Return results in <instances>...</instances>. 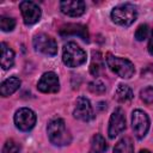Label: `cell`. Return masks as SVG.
Here are the masks:
<instances>
[{
  "instance_id": "1",
  "label": "cell",
  "mask_w": 153,
  "mask_h": 153,
  "mask_svg": "<svg viewBox=\"0 0 153 153\" xmlns=\"http://www.w3.org/2000/svg\"><path fill=\"white\" fill-rule=\"evenodd\" d=\"M47 133L50 142L55 146H67L72 141V135L62 118H54L48 123Z\"/></svg>"
},
{
  "instance_id": "2",
  "label": "cell",
  "mask_w": 153,
  "mask_h": 153,
  "mask_svg": "<svg viewBox=\"0 0 153 153\" xmlns=\"http://www.w3.org/2000/svg\"><path fill=\"white\" fill-rule=\"evenodd\" d=\"M106 65L115 74L122 79H129L135 73V68L131 61L124 57L115 56L110 53L106 54Z\"/></svg>"
},
{
  "instance_id": "3",
  "label": "cell",
  "mask_w": 153,
  "mask_h": 153,
  "mask_svg": "<svg viewBox=\"0 0 153 153\" xmlns=\"http://www.w3.org/2000/svg\"><path fill=\"white\" fill-rule=\"evenodd\" d=\"M137 17L136 7L131 4H122L116 6L111 11V19L115 24L121 26H129L131 25Z\"/></svg>"
},
{
  "instance_id": "4",
  "label": "cell",
  "mask_w": 153,
  "mask_h": 153,
  "mask_svg": "<svg viewBox=\"0 0 153 153\" xmlns=\"http://www.w3.org/2000/svg\"><path fill=\"white\" fill-rule=\"evenodd\" d=\"M62 61L67 67H79L86 62V53L74 42H68L63 47Z\"/></svg>"
},
{
  "instance_id": "5",
  "label": "cell",
  "mask_w": 153,
  "mask_h": 153,
  "mask_svg": "<svg viewBox=\"0 0 153 153\" xmlns=\"http://www.w3.org/2000/svg\"><path fill=\"white\" fill-rule=\"evenodd\" d=\"M32 44H33V48H35L36 51H39L44 55L55 56L57 54V43H56V41L53 37H50L45 33L36 35L33 37Z\"/></svg>"
},
{
  "instance_id": "6",
  "label": "cell",
  "mask_w": 153,
  "mask_h": 153,
  "mask_svg": "<svg viewBox=\"0 0 153 153\" xmlns=\"http://www.w3.org/2000/svg\"><path fill=\"white\" fill-rule=\"evenodd\" d=\"M14 124L22 131L31 130L36 124V114L29 108H20L14 114Z\"/></svg>"
},
{
  "instance_id": "7",
  "label": "cell",
  "mask_w": 153,
  "mask_h": 153,
  "mask_svg": "<svg viewBox=\"0 0 153 153\" xmlns=\"http://www.w3.org/2000/svg\"><path fill=\"white\" fill-rule=\"evenodd\" d=\"M131 127L137 139H143L149 129V118L147 114L140 109H136L131 114Z\"/></svg>"
},
{
  "instance_id": "8",
  "label": "cell",
  "mask_w": 153,
  "mask_h": 153,
  "mask_svg": "<svg viewBox=\"0 0 153 153\" xmlns=\"http://www.w3.org/2000/svg\"><path fill=\"white\" fill-rule=\"evenodd\" d=\"M19 8L23 16V20L26 25H33L39 20L42 12L38 5L35 4L33 1L24 0L19 4Z\"/></svg>"
},
{
  "instance_id": "9",
  "label": "cell",
  "mask_w": 153,
  "mask_h": 153,
  "mask_svg": "<svg viewBox=\"0 0 153 153\" xmlns=\"http://www.w3.org/2000/svg\"><path fill=\"white\" fill-rule=\"evenodd\" d=\"M126 129V116L124 111L121 108H116L114 112L110 116L109 121V128H108V134L110 139L116 137L118 134H121Z\"/></svg>"
},
{
  "instance_id": "10",
  "label": "cell",
  "mask_w": 153,
  "mask_h": 153,
  "mask_svg": "<svg viewBox=\"0 0 153 153\" xmlns=\"http://www.w3.org/2000/svg\"><path fill=\"white\" fill-rule=\"evenodd\" d=\"M73 115H74L75 118H78L80 121H84V122H88V121L94 118L93 108H92L90 100L86 97H79L76 99Z\"/></svg>"
},
{
  "instance_id": "11",
  "label": "cell",
  "mask_w": 153,
  "mask_h": 153,
  "mask_svg": "<svg viewBox=\"0 0 153 153\" xmlns=\"http://www.w3.org/2000/svg\"><path fill=\"white\" fill-rule=\"evenodd\" d=\"M37 87L43 93H56L60 90V81L54 72H45L38 80Z\"/></svg>"
},
{
  "instance_id": "12",
  "label": "cell",
  "mask_w": 153,
  "mask_h": 153,
  "mask_svg": "<svg viewBox=\"0 0 153 153\" xmlns=\"http://www.w3.org/2000/svg\"><path fill=\"white\" fill-rule=\"evenodd\" d=\"M60 10L69 17H80L86 10V5L81 0H66L60 2Z\"/></svg>"
},
{
  "instance_id": "13",
  "label": "cell",
  "mask_w": 153,
  "mask_h": 153,
  "mask_svg": "<svg viewBox=\"0 0 153 153\" xmlns=\"http://www.w3.org/2000/svg\"><path fill=\"white\" fill-rule=\"evenodd\" d=\"M60 35L61 36H78L84 41H88V32L87 27L81 24H67L63 25L60 29Z\"/></svg>"
},
{
  "instance_id": "14",
  "label": "cell",
  "mask_w": 153,
  "mask_h": 153,
  "mask_svg": "<svg viewBox=\"0 0 153 153\" xmlns=\"http://www.w3.org/2000/svg\"><path fill=\"white\" fill-rule=\"evenodd\" d=\"M20 79L17 76H10L8 79H6L1 86H0V94L2 97H8L11 94H13L19 87H20Z\"/></svg>"
},
{
  "instance_id": "15",
  "label": "cell",
  "mask_w": 153,
  "mask_h": 153,
  "mask_svg": "<svg viewBox=\"0 0 153 153\" xmlns=\"http://www.w3.org/2000/svg\"><path fill=\"white\" fill-rule=\"evenodd\" d=\"M0 65L4 69H10L14 65V51L5 42L1 43V60Z\"/></svg>"
},
{
  "instance_id": "16",
  "label": "cell",
  "mask_w": 153,
  "mask_h": 153,
  "mask_svg": "<svg viewBox=\"0 0 153 153\" xmlns=\"http://www.w3.org/2000/svg\"><path fill=\"white\" fill-rule=\"evenodd\" d=\"M134 97V93H133V90L128 86V85H118L116 92H115V98L120 102V103H127L129 100H131Z\"/></svg>"
},
{
  "instance_id": "17",
  "label": "cell",
  "mask_w": 153,
  "mask_h": 153,
  "mask_svg": "<svg viewBox=\"0 0 153 153\" xmlns=\"http://www.w3.org/2000/svg\"><path fill=\"white\" fill-rule=\"evenodd\" d=\"M108 146L105 142V139L100 135V134H96L93 135L92 140H91V148L88 153H105Z\"/></svg>"
},
{
  "instance_id": "18",
  "label": "cell",
  "mask_w": 153,
  "mask_h": 153,
  "mask_svg": "<svg viewBox=\"0 0 153 153\" xmlns=\"http://www.w3.org/2000/svg\"><path fill=\"white\" fill-rule=\"evenodd\" d=\"M114 153H134V146L133 142L129 137H123L121 139L115 148H114Z\"/></svg>"
},
{
  "instance_id": "19",
  "label": "cell",
  "mask_w": 153,
  "mask_h": 153,
  "mask_svg": "<svg viewBox=\"0 0 153 153\" xmlns=\"http://www.w3.org/2000/svg\"><path fill=\"white\" fill-rule=\"evenodd\" d=\"M103 67V59H102V54L100 53H96L93 51V59H92V63H91V67H90V72L92 75L94 76H98L99 75V72Z\"/></svg>"
},
{
  "instance_id": "20",
  "label": "cell",
  "mask_w": 153,
  "mask_h": 153,
  "mask_svg": "<svg viewBox=\"0 0 153 153\" xmlns=\"http://www.w3.org/2000/svg\"><path fill=\"white\" fill-rule=\"evenodd\" d=\"M16 26V20L11 17H6V16H1L0 17V27L2 31L8 32L12 31Z\"/></svg>"
},
{
  "instance_id": "21",
  "label": "cell",
  "mask_w": 153,
  "mask_h": 153,
  "mask_svg": "<svg viewBox=\"0 0 153 153\" xmlns=\"http://www.w3.org/2000/svg\"><path fill=\"white\" fill-rule=\"evenodd\" d=\"M20 151V147L19 145L12 140V139H8L5 143H4V147H2V153H19Z\"/></svg>"
},
{
  "instance_id": "22",
  "label": "cell",
  "mask_w": 153,
  "mask_h": 153,
  "mask_svg": "<svg viewBox=\"0 0 153 153\" xmlns=\"http://www.w3.org/2000/svg\"><path fill=\"white\" fill-rule=\"evenodd\" d=\"M140 97L146 104H153V86H147L140 92Z\"/></svg>"
},
{
  "instance_id": "23",
  "label": "cell",
  "mask_w": 153,
  "mask_h": 153,
  "mask_svg": "<svg viewBox=\"0 0 153 153\" xmlns=\"http://www.w3.org/2000/svg\"><path fill=\"white\" fill-rule=\"evenodd\" d=\"M148 35H149V27H148L147 24H141V25L136 29V31H135V38H136L137 41H143V39H146V38L148 37Z\"/></svg>"
},
{
  "instance_id": "24",
  "label": "cell",
  "mask_w": 153,
  "mask_h": 153,
  "mask_svg": "<svg viewBox=\"0 0 153 153\" xmlns=\"http://www.w3.org/2000/svg\"><path fill=\"white\" fill-rule=\"evenodd\" d=\"M88 90L92 92V93H96V94H102L105 92V85L99 81V80H94L92 82L88 84Z\"/></svg>"
},
{
  "instance_id": "25",
  "label": "cell",
  "mask_w": 153,
  "mask_h": 153,
  "mask_svg": "<svg viewBox=\"0 0 153 153\" xmlns=\"http://www.w3.org/2000/svg\"><path fill=\"white\" fill-rule=\"evenodd\" d=\"M148 53L153 56V30L151 32V37H149V42H148Z\"/></svg>"
},
{
  "instance_id": "26",
  "label": "cell",
  "mask_w": 153,
  "mask_h": 153,
  "mask_svg": "<svg viewBox=\"0 0 153 153\" xmlns=\"http://www.w3.org/2000/svg\"><path fill=\"white\" fill-rule=\"evenodd\" d=\"M146 74H149V75L153 76V63H152V65H148V66L146 67V69L142 71V75H146Z\"/></svg>"
},
{
  "instance_id": "27",
  "label": "cell",
  "mask_w": 153,
  "mask_h": 153,
  "mask_svg": "<svg viewBox=\"0 0 153 153\" xmlns=\"http://www.w3.org/2000/svg\"><path fill=\"white\" fill-rule=\"evenodd\" d=\"M139 153H151V152H149L148 149H141V151H140Z\"/></svg>"
}]
</instances>
